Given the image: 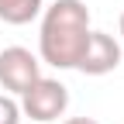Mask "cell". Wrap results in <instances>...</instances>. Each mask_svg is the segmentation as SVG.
I'll return each instance as SVG.
<instances>
[{"mask_svg": "<svg viewBox=\"0 0 124 124\" xmlns=\"http://www.w3.org/2000/svg\"><path fill=\"white\" fill-rule=\"evenodd\" d=\"M21 103L10 93H0V124H21Z\"/></svg>", "mask_w": 124, "mask_h": 124, "instance_id": "obj_6", "label": "cell"}, {"mask_svg": "<svg viewBox=\"0 0 124 124\" xmlns=\"http://www.w3.org/2000/svg\"><path fill=\"white\" fill-rule=\"evenodd\" d=\"M90 7L83 0H55L41 10L38 59L52 69H76L90 41Z\"/></svg>", "mask_w": 124, "mask_h": 124, "instance_id": "obj_1", "label": "cell"}, {"mask_svg": "<svg viewBox=\"0 0 124 124\" xmlns=\"http://www.w3.org/2000/svg\"><path fill=\"white\" fill-rule=\"evenodd\" d=\"M45 10V0H0V21L4 24H31L35 17H41Z\"/></svg>", "mask_w": 124, "mask_h": 124, "instance_id": "obj_5", "label": "cell"}, {"mask_svg": "<svg viewBox=\"0 0 124 124\" xmlns=\"http://www.w3.org/2000/svg\"><path fill=\"white\" fill-rule=\"evenodd\" d=\"M21 114L31 117L35 124H52L69 110V86L52 79V76H38L24 93H21Z\"/></svg>", "mask_w": 124, "mask_h": 124, "instance_id": "obj_2", "label": "cell"}, {"mask_svg": "<svg viewBox=\"0 0 124 124\" xmlns=\"http://www.w3.org/2000/svg\"><path fill=\"white\" fill-rule=\"evenodd\" d=\"M121 55H124L121 41L114 35H107V31H90V41H86L79 62H76V69L83 76H107V72H114L121 66Z\"/></svg>", "mask_w": 124, "mask_h": 124, "instance_id": "obj_4", "label": "cell"}, {"mask_svg": "<svg viewBox=\"0 0 124 124\" xmlns=\"http://www.w3.org/2000/svg\"><path fill=\"white\" fill-rule=\"evenodd\" d=\"M62 124H100V121H93V117H66Z\"/></svg>", "mask_w": 124, "mask_h": 124, "instance_id": "obj_7", "label": "cell"}, {"mask_svg": "<svg viewBox=\"0 0 124 124\" xmlns=\"http://www.w3.org/2000/svg\"><path fill=\"white\" fill-rule=\"evenodd\" d=\"M38 76H41V59L31 48L10 45V48L0 52V86H4L10 97H21Z\"/></svg>", "mask_w": 124, "mask_h": 124, "instance_id": "obj_3", "label": "cell"}, {"mask_svg": "<svg viewBox=\"0 0 124 124\" xmlns=\"http://www.w3.org/2000/svg\"><path fill=\"white\" fill-rule=\"evenodd\" d=\"M121 41H124V10H121Z\"/></svg>", "mask_w": 124, "mask_h": 124, "instance_id": "obj_8", "label": "cell"}]
</instances>
